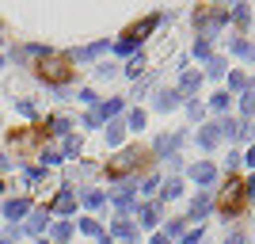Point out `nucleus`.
<instances>
[{
    "instance_id": "obj_1",
    "label": "nucleus",
    "mask_w": 255,
    "mask_h": 244,
    "mask_svg": "<svg viewBox=\"0 0 255 244\" xmlns=\"http://www.w3.org/2000/svg\"><path fill=\"white\" fill-rule=\"evenodd\" d=\"M34 73L42 76L46 84H65V80L73 76V57H69V53H50L46 50L42 57H38V69H34Z\"/></svg>"
},
{
    "instance_id": "obj_2",
    "label": "nucleus",
    "mask_w": 255,
    "mask_h": 244,
    "mask_svg": "<svg viewBox=\"0 0 255 244\" xmlns=\"http://www.w3.org/2000/svg\"><path fill=\"white\" fill-rule=\"evenodd\" d=\"M156 23H160V15H149V19H141L137 27H129V31H126V38H118V42H115V50H118V53H133V50H137V42L152 31V27H156Z\"/></svg>"
},
{
    "instance_id": "obj_3",
    "label": "nucleus",
    "mask_w": 255,
    "mask_h": 244,
    "mask_svg": "<svg viewBox=\"0 0 255 244\" xmlns=\"http://www.w3.org/2000/svg\"><path fill=\"white\" fill-rule=\"evenodd\" d=\"M240 206H244V183L229 180V183H225V195H221V214L229 218V214H236Z\"/></svg>"
},
{
    "instance_id": "obj_4",
    "label": "nucleus",
    "mask_w": 255,
    "mask_h": 244,
    "mask_svg": "<svg viewBox=\"0 0 255 244\" xmlns=\"http://www.w3.org/2000/svg\"><path fill=\"white\" fill-rule=\"evenodd\" d=\"M133 164H137V149H126L122 157H115L111 164H107V172H111V176H122V172H129Z\"/></svg>"
},
{
    "instance_id": "obj_5",
    "label": "nucleus",
    "mask_w": 255,
    "mask_h": 244,
    "mask_svg": "<svg viewBox=\"0 0 255 244\" xmlns=\"http://www.w3.org/2000/svg\"><path fill=\"white\" fill-rule=\"evenodd\" d=\"M179 88H164V92H156V99H152V107H156V111H175V107H179Z\"/></svg>"
},
{
    "instance_id": "obj_6",
    "label": "nucleus",
    "mask_w": 255,
    "mask_h": 244,
    "mask_svg": "<svg viewBox=\"0 0 255 244\" xmlns=\"http://www.w3.org/2000/svg\"><path fill=\"white\" fill-rule=\"evenodd\" d=\"M191 180L206 187V183L217 180V168H213V164H206V160H198V164H191Z\"/></svg>"
},
{
    "instance_id": "obj_7",
    "label": "nucleus",
    "mask_w": 255,
    "mask_h": 244,
    "mask_svg": "<svg viewBox=\"0 0 255 244\" xmlns=\"http://www.w3.org/2000/svg\"><path fill=\"white\" fill-rule=\"evenodd\" d=\"M198 84H202V73H198V69H187V73H183V84H179V96H191Z\"/></svg>"
},
{
    "instance_id": "obj_8",
    "label": "nucleus",
    "mask_w": 255,
    "mask_h": 244,
    "mask_svg": "<svg viewBox=\"0 0 255 244\" xmlns=\"http://www.w3.org/2000/svg\"><path fill=\"white\" fill-rule=\"evenodd\" d=\"M115 202H118V210H122V218H126V214L133 210V206H137V199H133V195H129V187H122V191L115 195Z\"/></svg>"
},
{
    "instance_id": "obj_9",
    "label": "nucleus",
    "mask_w": 255,
    "mask_h": 244,
    "mask_svg": "<svg viewBox=\"0 0 255 244\" xmlns=\"http://www.w3.org/2000/svg\"><path fill=\"white\" fill-rule=\"evenodd\" d=\"M46 225H50V210H34L31 222H27V229H31V233H42Z\"/></svg>"
},
{
    "instance_id": "obj_10",
    "label": "nucleus",
    "mask_w": 255,
    "mask_h": 244,
    "mask_svg": "<svg viewBox=\"0 0 255 244\" xmlns=\"http://www.w3.org/2000/svg\"><path fill=\"white\" fill-rule=\"evenodd\" d=\"M206 214H210V195H198V199L191 202V218H198V222H202Z\"/></svg>"
},
{
    "instance_id": "obj_11",
    "label": "nucleus",
    "mask_w": 255,
    "mask_h": 244,
    "mask_svg": "<svg viewBox=\"0 0 255 244\" xmlns=\"http://www.w3.org/2000/svg\"><path fill=\"white\" fill-rule=\"evenodd\" d=\"M111 233L126 241V237H133V222H129V218H115V225H111Z\"/></svg>"
},
{
    "instance_id": "obj_12",
    "label": "nucleus",
    "mask_w": 255,
    "mask_h": 244,
    "mask_svg": "<svg viewBox=\"0 0 255 244\" xmlns=\"http://www.w3.org/2000/svg\"><path fill=\"white\" fill-rule=\"evenodd\" d=\"M217 138H221V130H217V126H206L202 134H198V145H202V149H213V145H217Z\"/></svg>"
},
{
    "instance_id": "obj_13",
    "label": "nucleus",
    "mask_w": 255,
    "mask_h": 244,
    "mask_svg": "<svg viewBox=\"0 0 255 244\" xmlns=\"http://www.w3.org/2000/svg\"><path fill=\"white\" fill-rule=\"evenodd\" d=\"M73 206H76V199H73V195H69V191H61V195H57V199H53V210H57V214H69V210H73Z\"/></svg>"
},
{
    "instance_id": "obj_14",
    "label": "nucleus",
    "mask_w": 255,
    "mask_h": 244,
    "mask_svg": "<svg viewBox=\"0 0 255 244\" xmlns=\"http://www.w3.org/2000/svg\"><path fill=\"white\" fill-rule=\"evenodd\" d=\"M118 111H122V99H107L103 107H96V115H99V118H115Z\"/></svg>"
},
{
    "instance_id": "obj_15",
    "label": "nucleus",
    "mask_w": 255,
    "mask_h": 244,
    "mask_svg": "<svg viewBox=\"0 0 255 244\" xmlns=\"http://www.w3.org/2000/svg\"><path fill=\"white\" fill-rule=\"evenodd\" d=\"M107 50V42H96V46H84V50H76V61H92V57H99V53Z\"/></svg>"
},
{
    "instance_id": "obj_16",
    "label": "nucleus",
    "mask_w": 255,
    "mask_h": 244,
    "mask_svg": "<svg viewBox=\"0 0 255 244\" xmlns=\"http://www.w3.org/2000/svg\"><path fill=\"white\" fill-rule=\"evenodd\" d=\"M156 222H160V206H156V202H149V206L141 210V225H149V229H152Z\"/></svg>"
},
{
    "instance_id": "obj_17",
    "label": "nucleus",
    "mask_w": 255,
    "mask_h": 244,
    "mask_svg": "<svg viewBox=\"0 0 255 244\" xmlns=\"http://www.w3.org/2000/svg\"><path fill=\"white\" fill-rule=\"evenodd\" d=\"M179 141H183V134H171V138L164 134V138H156V153H171V149L179 145Z\"/></svg>"
},
{
    "instance_id": "obj_18",
    "label": "nucleus",
    "mask_w": 255,
    "mask_h": 244,
    "mask_svg": "<svg viewBox=\"0 0 255 244\" xmlns=\"http://www.w3.org/2000/svg\"><path fill=\"white\" fill-rule=\"evenodd\" d=\"M229 46H233V53H240V57H255V46L244 42V38H233Z\"/></svg>"
},
{
    "instance_id": "obj_19",
    "label": "nucleus",
    "mask_w": 255,
    "mask_h": 244,
    "mask_svg": "<svg viewBox=\"0 0 255 244\" xmlns=\"http://www.w3.org/2000/svg\"><path fill=\"white\" fill-rule=\"evenodd\" d=\"M122 134H126V126H122V122H111V126H107V145H118Z\"/></svg>"
},
{
    "instance_id": "obj_20",
    "label": "nucleus",
    "mask_w": 255,
    "mask_h": 244,
    "mask_svg": "<svg viewBox=\"0 0 255 244\" xmlns=\"http://www.w3.org/2000/svg\"><path fill=\"white\" fill-rule=\"evenodd\" d=\"M4 214H8V218H23V214H27V199L8 202V206H4Z\"/></svg>"
},
{
    "instance_id": "obj_21",
    "label": "nucleus",
    "mask_w": 255,
    "mask_h": 244,
    "mask_svg": "<svg viewBox=\"0 0 255 244\" xmlns=\"http://www.w3.org/2000/svg\"><path fill=\"white\" fill-rule=\"evenodd\" d=\"M141 73H145V57H141V53H137V57H133V61L126 65V76H133V80H137Z\"/></svg>"
},
{
    "instance_id": "obj_22",
    "label": "nucleus",
    "mask_w": 255,
    "mask_h": 244,
    "mask_svg": "<svg viewBox=\"0 0 255 244\" xmlns=\"http://www.w3.org/2000/svg\"><path fill=\"white\" fill-rule=\"evenodd\" d=\"M80 229H84L88 237H103V229H99V222H96V218H84V222H80Z\"/></svg>"
},
{
    "instance_id": "obj_23",
    "label": "nucleus",
    "mask_w": 255,
    "mask_h": 244,
    "mask_svg": "<svg viewBox=\"0 0 255 244\" xmlns=\"http://www.w3.org/2000/svg\"><path fill=\"white\" fill-rule=\"evenodd\" d=\"M240 111H244V115H252V111H255V88H248V92H244V99H240Z\"/></svg>"
},
{
    "instance_id": "obj_24",
    "label": "nucleus",
    "mask_w": 255,
    "mask_h": 244,
    "mask_svg": "<svg viewBox=\"0 0 255 244\" xmlns=\"http://www.w3.org/2000/svg\"><path fill=\"white\" fill-rule=\"evenodd\" d=\"M103 195H99V191H84V206H92V210H99V206H103Z\"/></svg>"
},
{
    "instance_id": "obj_25",
    "label": "nucleus",
    "mask_w": 255,
    "mask_h": 244,
    "mask_svg": "<svg viewBox=\"0 0 255 244\" xmlns=\"http://www.w3.org/2000/svg\"><path fill=\"white\" fill-rule=\"evenodd\" d=\"M69 233H73V225H69V222H57V225H53V241H69Z\"/></svg>"
},
{
    "instance_id": "obj_26",
    "label": "nucleus",
    "mask_w": 255,
    "mask_h": 244,
    "mask_svg": "<svg viewBox=\"0 0 255 244\" xmlns=\"http://www.w3.org/2000/svg\"><path fill=\"white\" fill-rule=\"evenodd\" d=\"M194 57L210 61V42H206V38H198V42H194Z\"/></svg>"
},
{
    "instance_id": "obj_27",
    "label": "nucleus",
    "mask_w": 255,
    "mask_h": 244,
    "mask_svg": "<svg viewBox=\"0 0 255 244\" xmlns=\"http://www.w3.org/2000/svg\"><path fill=\"white\" fill-rule=\"evenodd\" d=\"M179 191H183V183H179V180H168V183H164V199H175Z\"/></svg>"
},
{
    "instance_id": "obj_28",
    "label": "nucleus",
    "mask_w": 255,
    "mask_h": 244,
    "mask_svg": "<svg viewBox=\"0 0 255 244\" xmlns=\"http://www.w3.org/2000/svg\"><path fill=\"white\" fill-rule=\"evenodd\" d=\"M145 126V111H129V130H141Z\"/></svg>"
},
{
    "instance_id": "obj_29",
    "label": "nucleus",
    "mask_w": 255,
    "mask_h": 244,
    "mask_svg": "<svg viewBox=\"0 0 255 244\" xmlns=\"http://www.w3.org/2000/svg\"><path fill=\"white\" fill-rule=\"evenodd\" d=\"M248 15H252V11H248V4H236V8H233V19H236V23H248Z\"/></svg>"
},
{
    "instance_id": "obj_30",
    "label": "nucleus",
    "mask_w": 255,
    "mask_h": 244,
    "mask_svg": "<svg viewBox=\"0 0 255 244\" xmlns=\"http://www.w3.org/2000/svg\"><path fill=\"white\" fill-rule=\"evenodd\" d=\"M210 76H225V61L221 57H210Z\"/></svg>"
},
{
    "instance_id": "obj_31",
    "label": "nucleus",
    "mask_w": 255,
    "mask_h": 244,
    "mask_svg": "<svg viewBox=\"0 0 255 244\" xmlns=\"http://www.w3.org/2000/svg\"><path fill=\"white\" fill-rule=\"evenodd\" d=\"M50 126H53V134H65V130H69V118H65V115H57V118L50 122Z\"/></svg>"
},
{
    "instance_id": "obj_32",
    "label": "nucleus",
    "mask_w": 255,
    "mask_h": 244,
    "mask_svg": "<svg viewBox=\"0 0 255 244\" xmlns=\"http://www.w3.org/2000/svg\"><path fill=\"white\" fill-rule=\"evenodd\" d=\"M210 103H213V107H217V111H225V107H229V92H217V96H213V99H210Z\"/></svg>"
},
{
    "instance_id": "obj_33",
    "label": "nucleus",
    "mask_w": 255,
    "mask_h": 244,
    "mask_svg": "<svg viewBox=\"0 0 255 244\" xmlns=\"http://www.w3.org/2000/svg\"><path fill=\"white\" fill-rule=\"evenodd\" d=\"M229 88H248L244 73H229Z\"/></svg>"
},
{
    "instance_id": "obj_34",
    "label": "nucleus",
    "mask_w": 255,
    "mask_h": 244,
    "mask_svg": "<svg viewBox=\"0 0 255 244\" xmlns=\"http://www.w3.org/2000/svg\"><path fill=\"white\" fill-rule=\"evenodd\" d=\"M198 241H202V229H194V233H187V237H183L179 244H198Z\"/></svg>"
},
{
    "instance_id": "obj_35",
    "label": "nucleus",
    "mask_w": 255,
    "mask_h": 244,
    "mask_svg": "<svg viewBox=\"0 0 255 244\" xmlns=\"http://www.w3.org/2000/svg\"><path fill=\"white\" fill-rule=\"evenodd\" d=\"M96 73H99V76H115V73H118V65H99Z\"/></svg>"
},
{
    "instance_id": "obj_36",
    "label": "nucleus",
    "mask_w": 255,
    "mask_h": 244,
    "mask_svg": "<svg viewBox=\"0 0 255 244\" xmlns=\"http://www.w3.org/2000/svg\"><path fill=\"white\" fill-rule=\"evenodd\" d=\"M175 233H183V222H168V233L164 237H175Z\"/></svg>"
},
{
    "instance_id": "obj_37",
    "label": "nucleus",
    "mask_w": 255,
    "mask_h": 244,
    "mask_svg": "<svg viewBox=\"0 0 255 244\" xmlns=\"http://www.w3.org/2000/svg\"><path fill=\"white\" fill-rule=\"evenodd\" d=\"M225 244H244V233H229V241Z\"/></svg>"
},
{
    "instance_id": "obj_38",
    "label": "nucleus",
    "mask_w": 255,
    "mask_h": 244,
    "mask_svg": "<svg viewBox=\"0 0 255 244\" xmlns=\"http://www.w3.org/2000/svg\"><path fill=\"white\" fill-rule=\"evenodd\" d=\"M244 195H252V199H255V176H252V180H248V187H244Z\"/></svg>"
},
{
    "instance_id": "obj_39",
    "label": "nucleus",
    "mask_w": 255,
    "mask_h": 244,
    "mask_svg": "<svg viewBox=\"0 0 255 244\" xmlns=\"http://www.w3.org/2000/svg\"><path fill=\"white\" fill-rule=\"evenodd\" d=\"M149 244H168V237H164V233H156V237H152Z\"/></svg>"
},
{
    "instance_id": "obj_40",
    "label": "nucleus",
    "mask_w": 255,
    "mask_h": 244,
    "mask_svg": "<svg viewBox=\"0 0 255 244\" xmlns=\"http://www.w3.org/2000/svg\"><path fill=\"white\" fill-rule=\"evenodd\" d=\"M248 164H252V168H255V149H252V153H248Z\"/></svg>"
},
{
    "instance_id": "obj_41",
    "label": "nucleus",
    "mask_w": 255,
    "mask_h": 244,
    "mask_svg": "<svg viewBox=\"0 0 255 244\" xmlns=\"http://www.w3.org/2000/svg\"><path fill=\"white\" fill-rule=\"evenodd\" d=\"M4 244H8V241H4Z\"/></svg>"
},
{
    "instance_id": "obj_42",
    "label": "nucleus",
    "mask_w": 255,
    "mask_h": 244,
    "mask_svg": "<svg viewBox=\"0 0 255 244\" xmlns=\"http://www.w3.org/2000/svg\"><path fill=\"white\" fill-rule=\"evenodd\" d=\"M42 244H46V241H42Z\"/></svg>"
}]
</instances>
